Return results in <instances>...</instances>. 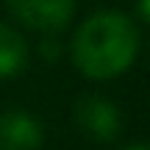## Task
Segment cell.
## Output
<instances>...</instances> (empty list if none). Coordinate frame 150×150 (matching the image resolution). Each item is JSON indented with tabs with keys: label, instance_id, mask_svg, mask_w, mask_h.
I'll return each mask as SVG.
<instances>
[{
	"label": "cell",
	"instance_id": "7a4b0ae2",
	"mask_svg": "<svg viewBox=\"0 0 150 150\" xmlns=\"http://www.w3.org/2000/svg\"><path fill=\"white\" fill-rule=\"evenodd\" d=\"M20 25L42 33V36H59L75 17V0H6Z\"/></svg>",
	"mask_w": 150,
	"mask_h": 150
},
{
	"label": "cell",
	"instance_id": "277c9868",
	"mask_svg": "<svg viewBox=\"0 0 150 150\" xmlns=\"http://www.w3.org/2000/svg\"><path fill=\"white\" fill-rule=\"evenodd\" d=\"M45 142V128L28 111L11 108L0 114V150H39Z\"/></svg>",
	"mask_w": 150,
	"mask_h": 150
},
{
	"label": "cell",
	"instance_id": "52a82bcc",
	"mask_svg": "<svg viewBox=\"0 0 150 150\" xmlns=\"http://www.w3.org/2000/svg\"><path fill=\"white\" fill-rule=\"evenodd\" d=\"M136 14L145 22H150V0H136Z\"/></svg>",
	"mask_w": 150,
	"mask_h": 150
},
{
	"label": "cell",
	"instance_id": "8992f818",
	"mask_svg": "<svg viewBox=\"0 0 150 150\" xmlns=\"http://www.w3.org/2000/svg\"><path fill=\"white\" fill-rule=\"evenodd\" d=\"M39 50H42V56L47 61H56L61 56V45H59V39H56V36H45L42 45H39Z\"/></svg>",
	"mask_w": 150,
	"mask_h": 150
},
{
	"label": "cell",
	"instance_id": "3957f363",
	"mask_svg": "<svg viewBox=\"0 0 150 150\" xmlns=\"http://www.w3.org/2000/svg\"><path fill=\"white\" fill-rule=\"evenodd\" d=\"M72 122L81 136L92 142H111L117 139L122 117L120 108L103 95H81L72 106Z\"/></svg>",
	"mask_w": 150,
	"mask_h": 150
},
{
	"label": "cell",
	"instance_id": "5b68a950",
	"mask_svg": "<svg viewBox=\"0 0 150 150\" xmlns=\"http://www.w3.org/2000/svg\"><path fill=\"white\" fill-rule=\"evenodd\" d=\"M28 42L17 28L0 22V78H17L28 67Z\"/></svg>",
	"mask_w": 150,
	"mask_h": 150
},
{
	"label": "cell",
	"instance_id": "6da1fadb",
	"mask_svg": "<svg viewBox=\"0 0 150 150\" xmlns=\"http://www.w3.org/2000/svg\"><path fill=\"white\" fill-rule=\"evenodd\" d=\"M139 28L122 11H97L72 33L70 59L92 81H111L128 72L139 56Z\"/></svg>",
	"mask_w": 150,
	"mask_h": 150
},
{
	"label": "cell",
	"instance_id": "ba28073f",
	"mask_svg": "<svg viewBox=\"0 0 150 150\" xmlns=\"http://www.w3.org/2000/svg\"><path fill=\"white\" fill-rule=\"evenodd\" d=\"M125 150H150V145H131V147H125Z\"/></svg>",
	"mask_w": 150,
	"mask_h": 150
}]
</instances>
